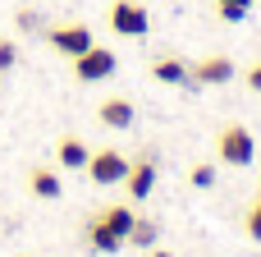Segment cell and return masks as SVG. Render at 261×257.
<instances>
[{
  "label": "cell",
  "mask_w": 261,
  "mask_h": 257,
  "mask_svg": "<svg viewBox=\"0 0 261 257\" xmlns=\"http://www.w3.org/2000/svg\"><path fill=\"white\" fill-rule=\"evenodd\" d=\"M216 156H220L225 166H252V156H257V138H252L243 124H225L220 138H216Z\"/></svg>",
  "instance_id": "6da1fadb"
},
{
  "label": "cell",
  "mask_w": 261,
  "mask_h": 257,
  "mask_svg": "<svg viewBox=\"0 0 261 257\" xmlns=\"http://www.w3.org/2000/svg\"><path fill=\"white\" fill-rule=\"evenodd\" d=\"M128 166H133V161H128L119 147H101V152H92V161H87V175H92V184L110 189V184H124Z\"/></svg>",
  "instance_id": "7a4b0ae2"
},
{
  "label": "cell",
  "mask_w": 261,
  "mask_h": 257,
  "mask_svg": "<svg viewBox=\"0 0 261 257\" xmlns=\"http://www.w3.org/2000/svg\"><path fill=\"white\" fill-rule=\"evenodd\" d=\"M115 51H106V46H87L83 55H73V74H78V83H101V78H110L115 74Z\"/></svg>",
  "instance_id": "3957f363"
},
{
  "label": "cell",
  "mask_w": 261,
  "mask_h": 257,
  "mask_svg": "<svg viewBox=\"0 0 261 257\" xmlns=\"http://www.w3.org/2000/svg\"><path fill=\"white\" fill-rule=\"evenodd\" d=\"M110 28H115L119 37H142V32L151 28V14H147V5H138V0H115V5H110Z\"/></svg>",
  "instance_id": "277c9868"
},
{
  "label": "cell",
  "mask_w": 261,
  "mask_h": 257,
  "mask_svg": "<svg viewBox=\"0 0 261 257\" xmlns=\"http://www.w3.org/2000/svg\"><path fill=\"white\" fill-rule=\"evenodd\" d=\"M46 41H50L60 55H69V60H73V55H83V51L92 46V32H87V23H64V28H50V32H46Z\"/></svg>",
  "instance_id": "5b68a950"
},
{
  "label": "cell",
  "mask_w": 261,
  "mask_h": 257,
  "mask_svg": "<svg viewBox=\"0 0 261 257\" xmlns=\"http://www.w3.org/2000/svg\"><path fill=\"white\" fill-rule=\"evenodd\" d=\"M188 78L202 83V87H220V83L234 78V60H225V55H206V60H197V64L188 69Z\"/></svg>",
  "instance_id": "8992f818"
},
{
  "label": "cell",
  "mask_w": 261,
  "mask_h": 257,
  "mask_svg": "<svg viewBox=\"0 0 261 257\" xmlns=\"http://www.w3.org/2000/svg\"><path fill=\"white\" fill-rule=\"evenodd\" d=\"M124 189H128V198L133 202H147L151 198V189H156V161H133L128 166V175H124Z\"/></svg>",
  "instance_id": "52a82bcc"
},
{
  "label": "cell",
  "mask_w": 261,
  "mask_h": 257,
  "mask_svg": "<svg viewBox=\"0 0 261 257\" xmlns=\"http://www.w3.org/2000/svg\"><path fill=\"white\" fill-rule=\"evenodd\" d=\"M96 115H101V124H106V129H128V124H133V106H128L124 97L101 101V110H96Z\"/></svg>",
  "instance_id": "ba28073f"
},
{
  "label": "cell",
  "mask_w": 261,
  "mask_h": 257,
  "mask_svg": "<svg viewBox=\"0 0 261 257\" xmlns=\"http://www.w3.org/2000/svg\"><path fill=\"white\" fill-rule=\"evenodd\" d=\"M87 161H92V147L83 138H64L60 143V166L64 170H87Z\"/></svg>",
  "instance_id": "9c48e42d"
},
{
  "label": "cell",
  "mask_w": 261,
  "mask_h": 257,
  "mask_svg": "<svg viewBox=\"0 0 261 257\" xmlns=\"http://www.w3.org/2000/svg\"><path fill=\"white\" fill-rule=\"evenodd\" d=\"M133 221H138V212H133V207H106V212H101V225H106L110 235H119L124 244H128V230H133Z\"/></svg>",
  "instance_id": "30bf717a"
},
{
  "label": "cell",
  "mask_w": 261,
  "mask_h": 257,
  "mask_svg": "<svg viewBox=\"0 0 261 257\" xmlns=\"http://www.w3.org/2000/svg\"><path fill=\"white\" fill-rule=\"evenodd\" d=\"M151 78H156V83H188V64L174 60V55H161V60L151 64Z\"/></svg>",
  "instance_id": "8fae6325"
},
{
  "label": "cell",
  "mask_w": 261,
  "mask_h": 257,
  "mask_svg": "<svg viewBox=\"0 0 261 257\" xmlns=\"http://www.w3.org/2000/svg\"><path fill=\"white\" fill-rule=\"evenodd\" d=\"M28 189H32L37 198H46V202L64 193V184H60V175H55V170H32V175H28Z\"/></svg>",
  "instance_id": "7c38bea8"
},
{
  "label": "cell",
  "mask_w": 261,
  "mask_h": 257,
  "mask_svg": "<svg viewBox=\"0 0 261 257\" xmlns=\"http://www.w3.org/2000/svg\"><path fill=\"white\" fill-rule=\"evenodd\" d=\"M87 239H92V248H96V253H119V248H124V239H119V235H110V230L101 225V216H96V221H87Z\"/></svg>",
  "instance_id": "4fadbf2b"
},
{
  "label": "cell",
  "mask_w": 261,
  "mask_h": 257,
  "mask_svg": "<svg viewBox=\"0 0 261 257\" xmlns=\"http://www.w3.org/2000/svg\"><path fill=\"white\" fill-rule=\"evenodd\" d=\"M128 244L133 248H156V221H133V230H128Z\"/></svg>",
  "instance_id": "5bb4252c"
},
{
  "label": "cell",
  "mask_w": 261,
  "mask_h": 257,
  "mask_svg": "<svg viewBox=\"0 0 261 257\" xmlns=\"http://www.w3.org/2000/svg\"><path fill=\"white\" fill-rule=\"evenodd\" d=\"M216 9H220V18L243 23V18H248V9H252V0H216Z\"/></svg>",
  "instance_id": "9a60e30c"
},
{
  "label": "cell",
  "mask_w": 261,
  "mask_h": 257,
  "mask_svg": "<svg viewBox=\"0 0 261 257\" xmlns=\"http://www.w3.org/2000/svg\"><path fill=\"white\" fill-rule=\"evenodd\" d=\"M188 179H193V189H211V184H216V166H206V161H202V166H193V175H188Z\"/></svg>",
  "instance_id": "2e32d148"
},
{
  "label": "cell",
  "mask_w": 261,
  "mask_h": 257,
  "mask_svg": "<svg viewBox=\"0 0 261 257\" xmlns=\"http://www.w3.org/2000/svg\"><path fill=\"white\" fill-rule=\"evenodd\" d=\"M14 60H18V46H14L9 37H0V74H5V69H14Z\"/></svg>",
  "instance_id": "e0dca14e"
},
{
  "label": "cell",
  "mask_w": 261,
  "mask_h": 257,
  "mask_svg": "<svg viewBox=\"0 0 261 257\" xmlns=\"http://www.w3.org/2000/svg\"><path fill=\"white\" fill-rule=\"evenodd\" d=\"M248 235H252V239H261V198L248 207Z\"/></svg>",
  "instance_id": "ac0fdd59"
},
{
  "label": "cell",
  "mask_w": 261,
  "mask_h": 257,
  "mask_svg": "<svg viewBox=\"0 0 261 257\" xmlns=\"http://www.w3.org/2000/svg\"><path fill=\"white\" fill-rule=\"evenodd\" d=\"M248 87H252V92H261V64H252V69H248Z\"/></svg>",
  "instance_id": "d6986e66"
},
{
  "label": "cell",
  "mask_w": 261,
  "mask_h": 257,
  "mask_svg": "<svg viewBox=\"0 0 261 257\" xmlns=\"http://www.w3.org/2000/svg\"><path fill=\"white\" fill-rule=\"evenodd\" d=\"M147 257H174V253H165V248H147Z\"/></svg>",
  "instance_id": "ffe728a7"
}]
</instances>
